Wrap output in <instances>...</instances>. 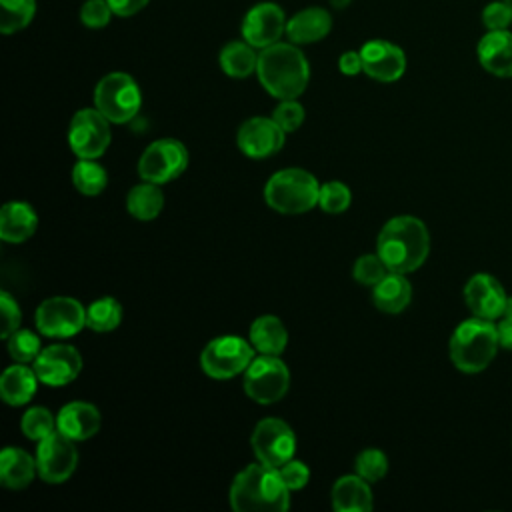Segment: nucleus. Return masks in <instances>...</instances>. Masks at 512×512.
<instances>
[{
    "instance_id": "obj_1",
    "label": "nucleus",
    "mask_w": 512,
    "mask_h": 512,
    "mask_svg": "<svg viewBox=\"0 0 512 512\" xmlns=\"http://www.w3.org/2000/svg\"><path fill=\"white\" fill-rule=\"evenodd\" d=\"M256 74L270 96L292 100L306 90L310 66L298 44L276 42L260 50Z\"/></svg>"
},
{
    "instance_id": "obj_2",
    "label": "nucleus",
    "mask_w": 512,
    "mask_h": 512,
    "mask_svg": "<svg viewBox=\"0 0 512 512\" xmlns=\"http://www.w3.org/2000/svg\"><path fill=\"white\" fill-rule=\"evenodd\" d=\"M376 250L390 272H414L430 252L428 228L420 218L396 216L382 226Z\"/></svg>"
},
{
    "instance_id": "obj_3",
    "label": "nucleus",
    "mask_w": 512,
    "mask_h": 512,
    "mask_svg": "<svg viewBox=\"0 0 512 512\" xmlns=\"http://www.w3.org/2000/svg\"><path fill=\"white\" fill-rule=\"evenodd\" d=\"M290 492L278 468L258 462L236 474L230 504L236 512H282L290 506Z\"/></svg>"
},
{
    "instance_id": "obj_4",
    "label": "nucleus",
    "mask_w": 512,
    "mask_h": 512,
    "mask_svg": "<svg viewBox=\"0 0 512 512\" xmlns=\"http://www.w3.org/2000/svg\"><path fill=\"white\" fill-rule=\"evenodd\" d=\"M500 346L494 320L468 318L456 326L450 338V360L464 374H478L490 366Z\"/></svg>"
},
{
    "instance_id": "obj_5",
    "label": "nucleus",
    "mask_w": 512,
    "mask_h": 512,
    "mask_svg": "<svg viewBox=\"0 0 512 512\" xmlns=\"http://www.w3.org/2000/svg\"><path fill=\"white\" fill-rule=\"evenodd\" d=\"M318 180L302 168H284L270 176L264 186L266 204L280 214H302L318 204Z\"/></svg>"
},
{
    "instance_id": "obj_6",
    "label": "nucleus",
    "mask_w": 512,
    "mask_h": 512,
    "mask_svg": "<svg viewBox=\"0 0 512 512\" xmlns=\"http://www.w3.org/2000/svg\"><path fill=\"white\" fill-rule=\"evenodd\" d=\"M142 104L136 80L124 72L106 74L94 88V106L112 122L124 124L132 120Z\"/></svg>"
},
{
    "instance_id": "obj_7",
    "label": "nucleus",
    "mask_w": 512,
    "mask_h": 512,
    "mask_svg": "<svg viewBox=\"0 0 512 512\" xmlns=\"http://www.w3.org/2000/svg\"><path fill=\"white\" fill-rule=\"evenodd\" d=\"M290 388L288 366L272 354L254 356L244 370V392L258 404H274L284 398Z\"/></svg>"
},
{
    "instance_id": "obj_8",
    "label": "nucleus",
    "mask_w": 512,
    "mask_h": 512,
    "mask_svg": "<svg viewBox=\"0 0 512 512\" xmlns=\"http://www.w3.org/2000/svg\"><path fill=\"white\" fill-rule=\"evenodd\" d=\"M254 346L238 336H218L210 340L202 354L200 366L204 374L216 380H228L244 372L254 360Z\"/></svg>"
},
{
    "instance_id": "obj_9",
    "label": "nucleus",
    "mask_w": 512,
    "mask_h": 512,
    "mask_svg": "<svg viewBox=\"0 0 512 512\" xmlns=\"http://www.w3.org/2000/svg\"><path fill=\"white\" fill-rule=\"evenodd\" d=\"M112 140L110 120L94 106L78 110L68 128V142L78 158H100Z\"/></svg>"
},
{
    "instance_id": "obj_10",
    "label": "nucleus",
    "mask_w": 512,
    "mask_h": 512,
    "mask_svg": "<svg viewBox=\"0 0 512 512\" xmlns=\"http://www.w3.org/2000/svg\"><path fill=\"white\" fill-rule=\"evenodd\" d=\"M188 166V150L174 138L154 140L138 160V174L144 182L166 184L178 178Z\"/></svg>"
},
{
    "instance_id": "obj_11",
    "label": "nucleus",
    "mask_w": 512,
    "mask_h": 512,
    "mask_svg": "<svg viewBox=\"0 0 512 512\" xmlns=\"http://www.w3.org/2000/svg\"><path fill=\"white\" fill-rule=\"evenodd\" d=\"M250 444L258 462L280 468L282 464L292 460L296 450V436L284 420L264 418L256 424Z\"/></svg>"
},
{
    "instance_id": "obj_12",
    "label": "nucleus",
    "mask_w": 512,
    "mask_h": 512,
    "mask_svg": "<svg viewBox=\"0 0 512 512\" xmlns=\"http://www.w3.org/2000/svg\"><path fill=\"white\" fill-rule=\"evenodd\" d=\"M84 326L86 310L70 296L48 298L36 310V328L48 338H70Z\"/></svg>"
},
{
    "instance_id": "obj_13",
    "label": "nucleus",
    "mask_w": 512,
    "mask_h": 512,
    "mask_svg": "<svg viewBox=\"0 0 512 512\" xmlns=\"http://www.w3.org/2000/svg\"><path fill=\"white\" fill-rule=\"evenodd\" d=\"M78 464V450L74 440L54 430L50 436L42 438L36 448L38 476L48 484L66 482Z\"/></svg>"
},
{
    "instance_id": "obj_14",
    "label": "nucleus",
    "mask_w": 512,
    "mask_h": 512,
    "mask_svg": "<svg viewBox=\"0 0 512 512\" xmlns=\"http://www.w3.org/2000/svg\"><path fill=\"white\" fill-rule=\"evenodd\" d=\"M286 22L284 10L278 4L258 2L242 18V38L254 48H268L286 34Z\"/></svg>"
},
{
    "instance_id": "obj_15",
    "label": "nucleus",
    "mask_w": 512,
    "mask_h": 512,
    "mask_svg": "<svg viewBox=\"0 0 512 512\" xmlns=\"http://www.w3.org/2000/svg\"><path fill=\"white\" fill-rule=\"evenodd\" d=\"M32 368L42 384L66 386L80 374L82 356L70 344H52L40 350Z\"/></svg>"
},
{
    "instance_id": "obj_16",
    "label": "nucleus",
    "mask_w": 512,
    "mask_h": 512,
    "mask_svg": "<svg viewBox=\"0 0 512 512\" xmlns=\"http://www.w3.org/2000/svg\"><path fill=\"white\" fill-rule=\"evenodd\" d=\"M284 130L276 124L274 118H264L256 116L246 120L236 134L238 148L248 156V158H268L276 154L282 144H284Z\"/></svg>"
},
{
    "instance_id": "obj_17",
    "label": "nucleus",
    "mask_w": 512,
    "mask_h": 512,
    "mask_svg": "<svg viewBox=\"0 0 512 512\" xmlns=\"http://www.w3.org/2000/svg\"><path fill=\"white\" fill-rule=\"evenodd\" d=\"M508 294L502 284L490 274H474L464 286V300L470 312L478 318L498 320L508 304Z\"/></svg>"
},
{
    "instance_id": "obj_18",
    "label": "nucleus",
    "mask_w": 512,
    "mask_h": 512,
    "mask_svg": "<svg viewBox=\"0 0 512 512\" xmlns=\"http://www.w3.org/2000/svg\"><path fill=\"white\" fill-rule=\"evenodd\" d=\"M364 72L378 82H396L406 70L404 50L388 40H370L360 48Z\"/></svg>"
},
{
    "instance_id": "obj_19",
    "label": "nucleus",
    "mask_w": 512,
    "mask_h": 512,
    "mask_svg": "<svg viewBox=\"0 0 512 512\" xmlns=\"http://www.w3.org/2000/svg\"><path fill=\"white\" fill-rule=\"evenodd\" d=\"M480 66L498 78H512V32L488 30L476 46Z\"/></svg>"
},
{
    "instance_id": "obj_20",
    "label": "nucleus",
    "mask_w": 512,
    "mask_h": 512,
    "mask_svg": "<svg viewBox=\"0 0 512 512\" xmlns=\"http://www.w3.org/2000/svg\"><path fill=\"white\" fill-rule=\"evenodd\" d=\"M56 430L74 442L88 440L100 430V412L88 402H70L58 412Z\"/></svg>"
},
{
    "instance_id": "obj_21",
    "label": "nucleus",
    "mask_w": 512,
    "mask_h": 512,
    "mask_svg": "<svg viewBox=\"0 0 512 512\" xmlns=\"http://www.w3.org/2000/svg\"><path fill=\"white\" fill-rule=\"evenodd\" d=\"M332 28V16L328 10L310 6L296 12L286 22V36L292 44H314L328 36Z\"/></svg>"
},
{
    "instance_id": "obj_22",
    "label": "nucleus",
    "mask_w": 512,
    "mask_h": 512,
    "mask_svg": "<svg viewBox=\"0 0 512 512\" xmlns=\"http://www.w3.org/2000/svg\"><path fill=\"white\" fill-rule=\"evenodd\" d=\"M38 226V216L34 208L26 202H6L0 210V238L10 244H20L28 240Z\"/></svg>"
},
{
    "instance_id": "obj_23",
    "label": "nucleus",
    "mask_w": 512,
    "mask_h": 512,
    "mask_svg": "<svg viewBox=\"0 0 512 512\" xmlns=\"http://www.w3.org/2000/svg\"><path fill=\"white\" fill-rule=\"evenodd\" d=\"M332 508L338 512H368L372 510L370 482L360 474H346L332 486Z\"/></svg>"
},
{
    "instance_id": "obj_24",
    "label": "nucleus",
    "mask_w": 512,
    "mask_h": 512,
    "mask_svg": "<svg viewBox=\"0 0 512 512\" xmlns=\"http://www.w3.org/2000/svg\"><path fill=\"white\" fill-rule=\"evenodd\" d=\"M38 376L34 368H28L26 364L18 362L14 366H8L0 376V394L2 400L10 406H22L32 400L38 386Z\"/></svg>"
},
{
    "instance_id": "obj_25",
    "label": "nucleus",
    "mask_w": 512,
    "mask_h": 512,
    "mask_svg": "<svg viewBox=\"0 0 512 512\" xmlns=\"http://www.w3.org/2000/svg\"><path fill=\"white\" fill-rule=\"evenodd\" d=\"M38 474L36 458H32L26 450L8 446L0 454V482L6 488H26L34 476Z\"/></svg>"
},
{
    "instance_id": "obj_26",
    "label": "nucleus",
    "mask_w": 512,
    "mask_h": 512,
    "mask_svg": "<svg viewBox=\"0 0 512 512\" xmlns=\"http://www.w3.org/2000/svg\"><path fill=\"white\" fill-rule=\"evenodd\" d=\"M412 298V286L400 272H388L372 290V300L386 314L402 312Z\"/></svg>"
},
{
    "instance_id": "obj_27",
    "label": "nucleus",
    "mask_w": 512,
    "mask_h": 512,
    "mask_svg": "<svg viewBox=\"0 0 512 512\" xmlns=\"http://www.w3.org/2000/svg\"><path fill=\"white\" fill-rule=\"evenodd\" d=\"M250 342L260 354L280 356L288 344V330L278 316L266 314L252 322Z\"/></svg>"
},
{
    "instance_id": "obj_28",
    "label": "nucleus",
    "mask_w": 512,
    "mask_h": 512,
    "mask_svg": "<svg viewBox=\"0 0 512 512\" xmlns=\"http://www.w3.org/2000/svg\"><path fill=\"white\" fill-rule=\"evenodd\" d=\"M220 68L230 78H248L252 72H256L258 66V54L252 44L242 40L228 42L218 56Z\"/></svg>"
},
{
    "instance_id": "obj_29",
    "label": "nucleus",
    "mask_w": 512,
    "mask_h": 512,
    "mask_svg": "<svg viewBox=\"0 0 512 512\" xmlns=\"http://www.w3.org/2000/svg\"><path fill=\"white\" fill-rule=\"evenodd\" d=\"M126 208L138 220H154L164 208V196H162L158 184L142 182V184L134 186L128 192Z\"/></svg>"
},
{
    "instance_id": "obj_30",
    "label": "nucleus",
    "mask_w": 512,
    "mask_h": 512,
    "mask_svg": "<svg viewBox=\"0 0 512 512\" xmlns=\"http://www.w3.org/2000/svg\"><path fill=\"white\" fill-rule=\"evenodd\" d=\"M72 182L80 194L98 196L106 188L108 176L96 160L80 158L72 168Z\"/></svg>"
},
{
    "instance_id": "obj_31",
    "label": "nucleus",
    "mask_w": 512,
    "mask_h": 512,
    "mask_svg": "<svg viewBox=\"0 0 512 512\" xmlns=\"http://www.w3.org/2000/svg\"><path fill=\"white\" fill-rule=\"evenodd\" d=\"M122 320V306L116 298L104 296L86 308V326L94 332H110Z\"/></svg>"
},
{
    "instance_id": "obj_32",
    "label": "nucleus",
    "mask_w": 512,
    "mask_h": 512,
    "mask_svg": "<svg viewBox=\"0 0 512 512\" xmlns=\"http://www.w3.org/2000/svg\"><path fill=\"white\" fill-rule=\"evenodd\" d=\"M36 14V0H0V30L14 34L26 28Z\"/></svg>"
},
{
    "instance_id": "obj_33",
    "label": "nucleus",
    "mask_w": 512,
    "mask_h": 512,
    "mask_svg": "<svg viewBox=\"0 0 512 512\" xmlns=\"http://www.w3.org/2000/svg\"><path fill=\"white\" fill-rule=\"evenodd\" d=\"M56 428V418L52 416L50 410L42 408V406H34L30 410H26V414L22 416V432L26 438L40 442L42 438L50 436Z\"/></svg>"
},
{
    "instance_id": "obj_34",
    "label": "nucleus",
    "mask_w": 512,
    "mask_h": 512,
    "mask_svg": "<svg viewBox=\"0 0 512 512\" xmlns=\"http://www.w3.org/2000/svg\"><path fill=\"white\" fill-rule=\"evenodd\" d=\"M8 352L16 362H34L42 350L40 338L30 330H16L8 338Z\"/></svg>"
},
{
    "instance_id": "obj_35",
    "label": "nucleus",
    "mask_w": 512,
    "mask_h": 512,
    "mask_svg": "<svg viewBox=\"0 0 512 512\" xmlns=\"http://www.w3.org/2000/svg\"><path fill=\"white\" fill-rule=\"evenodd\" d=\"M352 202V194H350V188L342 182H326L320 186V198H318V204L324 212L328 214H340L344 212Z\"/></svg>"
},
{
    "instance_id": "obj_36",
    "label": "nucleus",
    "mask_w": 512,
    "mask_h": 512,
    "mask_svg": "<svg viewBox=\"0 0 512 512\" xmlns=\"http://www.w3.org/2000/svg\"><path fill=\"white\" fill-rule=\"evenodd\" d=\"M388 266L384 264V260L376 254H362L352 268V276L356 278V282L364 284V286H376L386 274H388Z\"/></svg>"
},
{
    "instance_id": "obj_37",
    "label": "nucleus",
    "mask_w": 512,
    "mask_h": 512,
    "mask_svg": "<svg viewBox=\"0 0 512 512\" xmlns=\"http://www.w3.org/2000/svg\"><path fill=\"white\" fill-rule=\"evenodd\" d=\"M388 472V458L378 448H366L356 458V474L368 482H378Z\"/></svg>"
},
{
    "instance_id": "obj_38",
    "label": "nucleus",
    "mask_w": 512,
    "mask_h": 512,
    "mask_svg": "<svg viewBox=\"0 0 512 512\" xmlns=\"http://www.w3.org/2000/svg\"><path fill=\"white\" fill-rule=\"evenodd\" d=\"M304 106L292 98V100H280V104L276 106V110L272 112V118L276 120V124L284 130V132H294L302 126L304 122Z\"/></svg>"
},
{
    "instance_id": "obj_39",
    "label": "nucleus",
    "mask_w": 512,
    "mask_h": 512,
    "mask_svg": "<svg viewBox=\"0 0 512 512\" xmlns=\"http://www.w3.org/2000/svg\"><path fill=\"white\" fill-rule=\"evenodd\" d=\"M112 14L108 0H86L80 8V20L86 28H104Z\"/></svg>"
},
{
    "instance_id": "obj_40",
    "label": "nucleus",
    "mask_w": 512,
    "mask_h": 512,
    "mask_svg": "<svg viewBox=\"0 0 512 512\" xmlns=\"http://www.w3.org/2000/svg\"><path fill=\"white\" fill-rule=\"evenodd\" d=\"M482 24L486 26V30H508V26L512 24V14L506 2L498 0L486 4L482 10Z\"/></svg>"
},
{
    "instance_id": "obj_41",
    "label": "nucleus",
    "mask_w": 512,
    "mask_h": 512,
    "mask_svg": "<svg viewBox=\"0 0 512 512\" xmlns=\"http://www.w3.org/2000/svg\"><path fill=\"white\" fill-rule=\"evenodd\" d=\"M278 472H280L284 484H286L290 490H300V488H304V486L308 484V480H310V470H308V466H306L304 462H300V460H294V458L288 460L286 464H282V466L278 468Z\"/></svg>"
},
{
    "instance_id": "obj_42",
    "label": "nucleus",
    "mask_w": 512,
    "mask_h": 512,
    "mask_svg": "<svg viewBox=\"0 0 512 512\" xmlns=\"http://www.w3.org/2000/svg\"><path fill=\"white\" fill-rule=\"evenodd\" d=\"M0 310H2V336L8 338L12 332L18 330L22 312H20L18 302L8 292L0 294Z\"/></svg>"
},
{
    "instance_id": "obj_43",
    "label": "nucleus",
    "mask_w": 512,
    "mask_h": 512,
    "mask_svg": "<svg viewBox=\"0 0 512 512\" xmlns=\"http://www.w3.org/2000/svg\"><path fill=\"white\" fill-rule=\"evenodd\" d=\"M338 68L342 74L346 76H356L358 72H364V66H362V56H360V50L354 52V50H348L340 56L338 60Z\"/></svg>"
},
{
    "instance_id": "obj_44",
    "label": "nucleus",
    "mask_w": 512,
    "mask_h": 512,
    "mask_svg": "<svg viewBox=\"0 0 512 512\" xmlns=\"http://www.w3.org/2000/svg\"><path fill=\"white\" fill-rule=\"evenodd\" d=\"M108 4L116 16H132L146 8L148 0H108Z\"/></svg>"
},
{
    "instance_id": "obj_45",
    "label": "nucleus",
    "mask_w": 512,
    "mask_h": 512,
    "mask_svg": "<svg viewBox=\"0 0 512 512\" xmlns=\"http://www.w3.org/2000/svg\"><path fill=\"white\" fill-rule=\"evenodd\" d=\"M496 330H498L500 346L506 348V350H512V314L500 316L498 324H496Z\"/></svg>"
},
{
    "instance_id": "obj_46",
    "label": "nucleus",
    "mask_w": 512,
    "mask_h": 512,
    "mask_svg": "<svg viewBox=\"0 0 512 512\" xmlns=\"http://www.w3.org/2000/svg\"><path fill=\"white\" fill-rule=\"evenodd\" d=\"M350 2H352V0H330V6L336 8V10H342V8H346Z\"/></svg>"
},
{
    "instance_id": "obj_47",
    "label": "nucleus",
    "mask_w": 512,
    "mask_h": 512,
    "mask_svg": "<svg viewBox=\"0 0 512 512\" xmlns=\"http://www.w3.org/2000/svg\"><path fill=\"white\" fill-rule=\"evenodd\" d=\"M506 2V6L510 8V14H512V0H504Z\"/></svg>"
}]
</instances>
